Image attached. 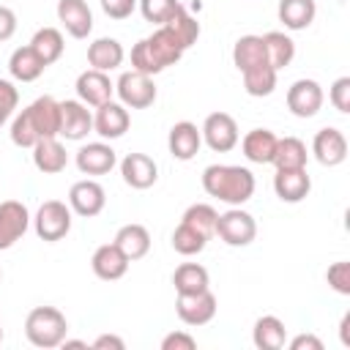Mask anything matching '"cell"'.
<instances>
[{"label":"cell","mask_w":350,"mask_h":350,"mask_svg":"<svg viewBox=\"0 0 350 350\" xmlns=\"http://www.w3.org/2000/svg\"><path fill=\"white\" fill-rule=\"evenodd\" d=\"M60 131V101L52 96H38L27 104L11 123V142L16 148H33L38 139L57 137Z\"/></svg>","instance_id":"1"},{"label":"cell","mask_w":350,"mask_h":350,"mask_svg":"<svg viewBox=\"0 0 350 350\" xmlns=\"http://www.w3.org/2000/svg\"><path fill=\"white\" fill-rule=\"evenodd\" d=\"M183 52L186 49L172 36V30L167 25H159L148 38H142L131 46V68L153 77V74H161L164 68L175 66L183 57Z\"/></svg>","instance_id":"2"},{"label":"cell","mask_w":350,"mask_h":350,"mask_svg":"<svg viewBox=\"0 0 350 350\" xmlns=\"http://www.w3.org/2000/svg\"><path fill=\"white\" fill-rule=\"evenodd\" d=\"M254 175L249 167L241 164H211L202 170V189L205 194L216 197L227 205H243L254 194Z\"/></svg>","instance_id":"3"},{"label":"cell","mask_w":350,"mask_h":350,"mask_svg":"<svg viewBox=\"0 0 350 350\" xmlns=\"http://www.w3.org/2000/svg\"><path fill=\"white\" fill-rule=\"evenodd\" d=\"M66 334H68V320L55 306H36L25 317V336L36 347H44V350L60 347Z\"/></svg>","instance_id":"4"},{"label":"cell","mask_w":350,"mask_h":350,"mask_svg":"<svg viewBox=\"0 0 350 350\" xmlns=\"http://www.w3.org/2000/svg\"><path fill=\"white\" fill-rule=\"evenodd\" d=\"M33 227H36V235L46 243L63 241L71 232V208L63 200H46L38 205L33 216Z\"/></svg>","instance_id":"5"},{"label":"cell","mask_w":350,"mask_h":350,"mask_svg":"<svg viewBox=\"0 0 350 350\" xmlns=\"http://www.w3.org/2000/svg\"><path fill=\"white\" fill-rule=\"evenodd\" d=\"M216 235L227 246H249L257 238V221H254V216L249 211H243L241 205H232L230 211L219 213Z\"/></svg>","instance_id":"6"},{"label":"cell","mask_w":350,"mask_h":350,"mask_svg":"<svg viewBox=\"0 0 350 350\" xmlns=\"http://www.w3.org/2000/svg\"><path fill=\"white\" fill-rule=\"evenodd\" d=\"M115 93L120 98L123 107H131V109H145L156 101V85H153V77L142 74V71H123L115 82Z\"/></svg>","instance_id":"7"},{"label":"cell","mask_w":350,"mask_h":350,"mask_svg":"<svg viewBox=\"0 0 350 350\" xmlns=\"http://www.w3.org/2000/svg\"><path fill=\"white\" fill-rule=\"evenodd\" d=\"M200 134H202V142H205L211 150H216V153L232 150V148L238 145V139H241L238 123H235V118L227 115V112H211V115L202 120Z\"/></svg>","instance_id":"8"},{"label":"cell","mask_w":350,"mask_h":350,"mask_svg":"<svg viewBox=\"0 0 350 350\" xmlns=\"http://www.w3.org/2000/svg\"><path fill=\"white\" fill-rule=\"evenodd\" d=\"M104 205H107V191H104V186L98 180L85 178V180H77L68 189V208L77 216L93 219V216H98L104 211Z\"/></svg>","instance_id":"9"},{"label":"cell","mask_w":350,"mask_h":350,"mask_svg":"<svg viewBox=\"0 0 350 350\" xmlns=\"http://www.w3.org/2000/svg\"><path fill=\"white\" fill-rule=\"evenodd\" d=\"M325 96L317 79H295L287 88V109L295 118H314L323 107Z\"/></svg>","instance_id":"10"},{"label":"cell","mask_w":350,"mask_h":350,"mask_svg":"<svg viewBox=\"0 0 350 350\" xmlns=\"http://www.w3.org/2000/svg\"><path fill=\"white\" fill-rule=\"evenodd\" d=\"M90 131H93V115H90L88 104H82L79 98L60 101V131H57V137L79 142Z\"/></svg>","instance_id":"11"},{"label":"cell","mask_w":350,"mask_h":350,"mask_svg":"<svg viewBox=\"0 0 350 350\" xmlns=\"http://www.w3.org/2000/svg\"><path fill=\"white\" fill-rule=\"evenodd\" d=\"M30 227V211L19 200L0 202V252L11 249Z\"/></svg>","instance_id":"12"},{"label":"cell","mask_w":350,"mask_h":350,"mask_svg":"<svg viewBox=\"0 0 350 350\" xmlns=\"http://www.w3.org/2000/svg\"><path fill=\"white\" fill-rule=\"evenodd\" d=\"M129 126H131V115H129V107H123L120 101H107V104L96 107L93 131L101 139H118L129 131Z\"/></svg>","instance_id":"13"},{"label":"cell","mask_w":350,"mask_h":350,"mask_svg":"<svg viewBox=\"0 0 350 350\" xmlns=\"http://www.w3.org/2000/svg\"><path fill=\"white\" fill-rule=\"evenodd\" d=\"M175 312L180 323L186 325H205L216 314V295L211 290L191 293V295H178L175 298Z\"/></svg>","instance_id":"14"},{"label":"cell","mask_w":350,"mask_h":350,"mask_svg":"<svg viewBox=\"0 0 350 350\" xmlns=\"http://www.w3.org/2000/svg\"><path fill=\"white\" fill-rule=\"evenodd\" d=\"M74 88H77V98L88 107H101L112 101V93H115V82L107 77V71H96V68L82 71Z\"/></svg>","instance_id":"15"},{"label":"cell","mask_w":350,"mask_h":350,"mask_svg":"<svg viewBox=\"0 0 350 350\" xmlns=\"http://www.w3.org/2000/svg\"><path fill=\"white\" fill-rule=\"evenodd\" d=\"M312 153L314 159L323 164V167H336L347 159V137L334 129V126H325L314 134L312 139Z\"/></svg>","instance_id":"16"},{"label":"cell","mask_w":350,"mask_h":350,"mask_svg":"<svg viewBox=\"0 0 350 350\" xmlns=\"http://www.w3.org/2000/svg\"><path fill=\"white\" fill-rule=\"evenodd\" d=\"M57 19L71 38H88L93 30V11L88 0H57Z\"/></svg>","instance_id":"17"},{"label":"cell","mask_w":350,"mask_h":350,"mask_svg":"<svg viewBox=\"0 0 350 350\" xmlns=\"http://www.w3.org/2000/svg\"><path fill=\"white\" fill-rule=\"evenodd\" d=\"M120 175H123L126 186L142 191V189H150L159 180V164L148 153H129L120 161Z\"/></svg>","instance_id":"18"},{"label":"cell","mask_w":350,"mask_h":350,"mask_svg":"<svg viewBox=\"0 0 350 350\" xmlns=\"http://www.w3.org/2000/svg\"><path fill=\"white\" fill-rule=\"evenodd\" d=\"M118 164L112 145L107 142H88L77 150V167L82 175H107Z\"/></svg>","instance_id":"19"},{"label":"cell","mask_w":350,"mask_h":350,"mask_svg":"<svg viewBox=\"0 0 350 350\" xmlns=\"http://www.w3.org/2000/svg\"><path fill=\"white\" fill-rule=\"evenodd\" d=\"M202 145V134L200 129L191 123V120H178L172 129H170V137H167V148L172 153V159L178 161H189L197 156Z\"/></svg>","instance_id":"20"},{"label":"cell","mask_w":350,"mask_h":350,"mask_svg":"<svg viewBox=\"0 0 350 350\" xmlns=\"http://www.w3.org/2000/svg\"><path fill=\"white\" fill-rule=\"evenodd\" d=\"M90 268H93V273H96L98 279L115 282V279L126 276V271H129V257H126L115 243H101V246L93 252V257H90Z\"/></svg>","instance_id":"21"},{"label":"cell","mask_w":350,"mask_h":350,"mask_svg":"<svg viewBox=\"0 0 350 350\" xmlns=\"http://www.w3.org/2000/svg\"><path fill=\"white\" fill-rule=\"evenodd\" d=\"M273 191L282 202H301L312 191V178H309L306 167H301V170H276Z\"/></svg>","instance_id":"22"},{"label":"cell","mask_w":350,"mask_h":350,"mask_svg":"<svg viewBox=\"0 0 350 350\" xmlns=\"http://www.w3.org/2000/svg\"><path fill=\"white\" fill-rule=\"evenodd\" d=\"M33 164L44 175H57V172L66 170L68 153H66V148L57 137H46V139H38L33 145Z\"/></svg>","instance_id":"23"},{"label":"cell","mask_w":350,"mask_h":350,"mask_svg":"<svg viewBox=\"0 0 350 350\" xmlns=\"http://www.w3.org/2000/svg\"><path fill=\"white\" fill-rule=\"evenodd\" d=\"M112 243L129 257V262H134V260H142L150 252V232H148L145 224L131 221V224H123L115 232V241Z\"/></svg>","instance_id":"24"},{"label":"cell","mask_w":350,"mask_h":350,"mask_svg":"<svg viewBox=\"0 0 350 350\" xmlns=\"http://www.w3.org/2000/svg\"><path fill=\"white\" fill-rule=\"evenodd\" d=\"M276 142H279V137L271 129H252L241 139V150L252 164H271L273 153H276Z\"/></svg>","instance_id":"25"},{"label":"cell","mask_w":350,"mask_h":350,"mask_svg":"<svg viewBox=\"0 0 350 350\" xmlns=\"http://www.w3.org/2000/svg\"><path fill=\"white\" fill-rule=\"evenodd\" d=\"M123 57H126V49H123V44L118 38H107L104 36V38H96L88 46V63L96 71H112V68H118L123 63Z\"/></svg>","instance_id":"26"},{"label":"cell","mask_w":350,"mask_h":350,"mask_svg":"<svg viewBox=\"0 0 350 350\" xmlns=\"http://www.w3.org/2000/svg\"><path fill=\"white\" fill-rule=\"evenodd\" d=\"M252 342L260 350H282L287 342V328L276 314H262L252 328Z\"/></svg>","instance_id":"27"},{"label":"cell","mask_w":350,"mask_h":350,"mask_svg":"<svg viewBox=\"0 0 350 350\" xmlns=\"http://www.w3.org/2000/svg\"><path fill=\"white\" fill-rule=\"evenodd\" d=\"M8 71H11V77L19 79V82H36V79L46 71V66H44V60L33 52V46L27 44V46H19V49L11 52V57H8Z\"/></svg>","instance_id":"28"},{"label":"cell","mask_w":350,"mask_h":350,"mask_svg":"<svg viewBox=\"0 0 350 350\" xmlns=\"http://www.w3.org/2000/svg\"><path fill=\"white\" fill-rule=\"evenodd\" d=\"M276 14L287 30H306L314 22L317 5H314V0H279Z\"/></svg>","instance_id":"29"},{"label":"cell","mask_w":350,"mask_h":350,"mask_svg":"<svg viewBox=\"0 0 350 350\" xmlns=\"http://www.w3.org/2000/svg\"><path fill=\"white\" fill-rule=\"evenodd\" d=\"M232 63H235V68L241 74L249 71V68H257V66L268 63L262 36H241L235 41V46H232Z\"/></svg>","instance_id":"30"},{"label":"cell","mask_w":350,"mask_h":350,"mask_svg":"<svg viewBox=\"0 0 350 350\" xmlns=\"http://www.w3.org/2000/svg\"><path fill=\"white\" fill-rule=\"evenodd\" d=\"M172 284H175V293L178 295H191V293H202V290H211V276H208V268H202L200 262H180L172 273Z\"/></svg>","instance_id":"31"},{"label":"cell","mask_w":350,"mask_h":350,"mask_svg":"<svg viewBox=\"0 0 350 350\" xmlns=\"http://www.w3.org/2000/svg\"><path fill=\"white\" fill-rule=\"evenodd\" d=\"M30 46L33 52L44 60V66H52L63 57V49H66V41H63V33L57 27H38L30 38Z\"/></svg>","instance_id":"32"},{"label":"cell","mask_w":350,"mask_h":350,"mask_svg":"<svg viewBox=\"0 0 350 350\" xmlns=\"http://www.w3.org/2000/svg\"><path fill=\"white\" fill-rule=\"evenodd\" d=\"M262 44H265V57H268V66H273L276 71L290 66L293 57H295V41L282 33V30H271L262 36Z\"/></svg>","instance_id":"33"},{"label":"cell","mask_w":350,"mask_h":350,"mask_svg":"<svg viewBox=\"0 0 350 350\" xmlns=\"http://www.w3.org/2000/svg\"><path fill=\"white\" fill-rule=\"evenodd\" d=\"M306 159H309V153H306L304 139L282 137L276 142V153H273L271 164H276V170H301V167H306Z\"/></svg>","instance_id":"34"},{"label":"cell","mask_w":350,"mask_h":350,"mask_svg":"<svg viewBox=\"0 0 350 350\" xmlns=\"http://www.w3.org/2000/svg\"><path fill=\"white\" fill-rule=\"evenodd\" d=\"M216 219H219V213H216V208L208 205V202H194V205H189V208L183 211V216H180L183 224H189L191 230H197V232L205 235L208 241L216 235Z\"/></svg>","instance_id":"35"},{"label":"cell","mask_w":350,"mask_h":350,"mask_svg":"<svg viewBox=\"0 0 350 350\" xmlns=\"http://www.w3.org/2000/svg\"><path fill=\"white\" fill-rule=\"evenodd\" d=\"M276 74L279 71L273 66H268V63H262L257 68H249V71H243V90L249 96H254V98L271 96L273 88H276Z\"/></svg>","instance_id":"36"},{"label":"cell","mask_w":350,"mask_h":350,"mask_svg":"<svg viewBox=\"0 0 350 350\" xmlns=\"http://www.w3.org/2000/svg\"><path fill=\"white\" fill-rule=\"evenodd\" d=\"M170 30H172V36L183 44V49H189L191 44H197V38H200V22L183 8V5H178V11L164 22Z\"/></svg>","instance_id":"37"},{"label":"cell","mask_w":350,"mask_h":350,"mask_svg":"<svg viewBox=\"0 0 350 350\" xmlns=\"http://www.w3.org/2000/svg\"><path fill=\"white\" fill-rule=\"evenodd\" d=\"M205 246H208V238L200 235L197 230H191L189 224L180 221V224L175 227V232H172V249H175L178 254L191 257V254H200Z\"/></svg>","instance_id":"38"},{"label":"cell","mask_w":350,"mask_h":350,"mask_svg":"<svg viewBox=\"0 0 350 350\" xmlns=\"http://www.w3.org/2000/svg\"><path fill=\"white\" fill-rule=\"evenodd\" d=\"M137 5H139V11H142V16L148 19V22H153V25H164L175 11H178V0H137Z\"/></svg>","instance_id":"39"},{"label":"cell","mask_w":350,"mask_h":350,"mask_svg":"<svg viewBox=\"0 0 350 350\" xmlns=\"http://www.w3.org/2000/svg\"><path fill=\"white\" fill-rule=\"evenodd\" d=\"M325 282H328V287L336 290L339 295H350V262H347V260H339V262L328 265Z\"/></svg>","instance_id":"40"},{"label":"cell","mask_w":350,"mask_h":350,"mask_svg":"<svg viewBox=\"0 0 350 350\" xmlns=\"http://www.w3.org/2000/svg\"><path fill=\"white\" fill-rule=\"evenodd\" d=\"M16 104H19V90L14 88V82L0 79V126L14 115Z\"/></svg>","instance_id":"41"},{"label":"cell","mask_w":350,"mask_h":350,"mask_svg":"<svg viewBox=\"0 0 350 350\" xmlns=\"http://www.w3.org/2000/svg\"><path fill=\"white\" fill-rule=\"evenodd\" d=\"M328 101L339 109V112H350V77H339L334 85H331V90H328Z\"/></svg>","instance_id":"42"},{"label":"cell","mask_w":350,"mask_h":350,"mask_svg":"<svg viewBox=\"0 0 350 350\" xmlns=\"http://www.w3.org/2000/svg\"><path fill=\"white\" fill-rule=\"evenodd\" d=\"M137 8V0H101V11L109 19H129Z\"/></svg>","instance_id":"43"},{"label":"cell","mask_w":350,"mask_h":350,"mask_svg":"<svg viewBox=\"0 0 350 350\" xmlns=\"http://www.w3.org/2000/svg\"><path fill=\"white\" fill-rule=\"evenodd\" d=\"M197 347V339L186 331H172L161 339V350H194Z\"/></svg>","instance_id":"44"},{"label":"cell","mask_w":350,"mask_h":350,"mask_svg":"<svg viewBox=\"0 0 350 350\" xmlns=\"http://www.w3.org/2000/svg\"><path fill=\"white\" fill-rule=\"evenodd\" d=\"M16 33V14L8 5H0V44Z\"/></svg>","instance_id":"45"},{"label":"cell","mask_w":350,"mask_h":350,"mask_svg":"<svg viewBox=\"0 0 350 350\" xmlns=\"http://www.w3.org/2000/svg\"><path fill=\"white\" fill-rule=\"evenodd\" d=\"M290 350H323V342L314 334H298L290 339Z\"/></svg>","instance_id":"46"},{"label":"cell","mask_w":350,"mask_h":350,"mask_svg":"<svg viewBox=\"0 0 350 350\" xmlns=\"http://www.w3.org/2000/svg\"><path fill=\"white\" fill-rule=\"evenodd\" d=\"M93 347H96V350H107V347H112V350H123L126 342H123L120 336H115V334H101V336L93 339Z\"/></svg>","instance_id":"47"},{"label":"cell","mask_w":350,"mask_h":350,"mask_svg":"<svg viewBox=\"0 0 350 350\" xmlns=\"http://www.w3.org/2000/svg\"><path fill=\"white\" fill-rule=\"evenodd\" d=\"M347 323H350V314L342 317V325H339V334H342V345L350 347V339H347Z\"/></svg>","instance_id":"48"},{"label":"cell","mask_w":350,"mask_h":350,"mask_svg":"<svg viewBox=\"0 0 350 350\" xmlns=\"http://www.w3.org/2000/svg\"><path fill=\"white\" fill-rule=\"evenodd\" d=\"M63 347H88V342H82V339H63Z\"/></svg>","instance_id":"49"},{"label":"cell","mask_w":350,"mask_h":350,"mask_svg":"<svg viewBox=\"0 0 350 350\" xmlns=\"http://www.w3.org/2000/svg\"><path fill=\"white\" fill-rule=\"evenodd\" d=\"M0 342H3V328H0Z\"/></svg>","instance_id":"50"},{"label":"cell","mask_w":350,"mask_h":350,"mask_svg":"<svg viewBox=\"0 0 350 350\" xmlns=\"http://www.w3.org/2000/svg\"><path fill=\"white\" fill-rule=\"evenodd\" d=\"M0 279H3V271H0Z\"/></svg>","instance_id":"51"}]
</instances>
